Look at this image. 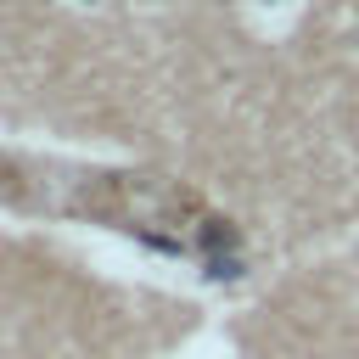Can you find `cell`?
<instances>
[{
  "label": "cell",
  "instance_id": "obj_1",
  "mask_svg": "<svg viewBox=\"0 0 359 359\" xmlns=\"http://www.w3.org/2000/svg\"><path fill=\"white\" fill-rule=\"evenodd\" d=\"M0 202L112 224V230H129L163 252L196 258L208 269L219 264V247L230 252V219H219L196 191L151 180V174H101V168L84 174V168H73L62 180V168H39V163L0 151Z\"/></svg>",
  "mask_w": 359,
  "mask_h": 359
}]
</instances>
